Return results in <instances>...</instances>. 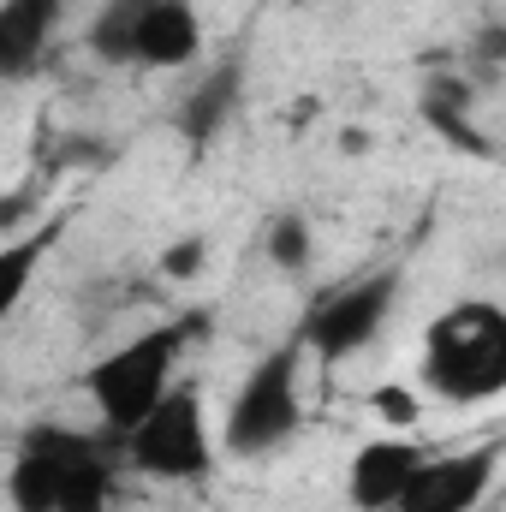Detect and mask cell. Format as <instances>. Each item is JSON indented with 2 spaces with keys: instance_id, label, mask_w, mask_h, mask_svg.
<instances>
[{
  "instance_id": "4fadbf2b",
  "label": "cell",
  "mask_w": 506,
  "mask_h": 512,
  "mask_svg": "<svg viewBox=\"0 0 506 512\" xmlns=\"http://www.w3.org/2000/svg\"><path fill=\"white\" fill-rule=\"evenodd\" d=\"M108 507H114V453H108L102 441H90V447L72 459L54 512H108Z\"/></svg>"
},
{
  "instance_id": "9a60e30c",
  "label": "cell",
  "mask_w": 506,
  "mask_h": 512,
  "mask_svg": "<svg viewBox=\"0 0 506 512\" xmlns=\"http://www.w3.org/2000/svg\"><path fill=\"white\" fill-rule=\"evenodd\" d=\"M149 6H155V0H102V12L90 18V48H96L102 60L126 66L131 60V36H137V24H143Z\"/></svg>"
},
{
  "instance_id": "3957f363",
  "label": "cell",
  "mask_w": 506,
  "mask_h": 512,
  "mask_svg": "<svg viewBox=\"0 0 506 512\" xmlns=\"http://www.w3.org/2000/svg\"><path fill=\"white\" fill-rule=\"evenodd\" d=\"M120 441H126L131 471H143L155 483H197L215 465V441H209V423H203V393L191 382L167 387Z\"/></svg>"
},
{
  "instance_id": "6da1fadb",
  "label": "cell",
  "mask_w": 506,
  "mask_h": 512,
  "mask_svg": "<svg viewBox=\"0 0 506 512\" xmlns=\"http://www.w3.org/2000/svg\"><path fill=\"white\" fill-rule=\"evenodd\" d=\"M423 382L453 405H483L506 387V310L465 298L423 334Z\"/></svg>"
},
{
  "instance_id": "5bb4252c",
  "label": "cell",
  "mask_w": 506,
  "mask_h": 512,
  "mask_svg": "<svg viewBox=\"0 0 506 512\" xmlns=\"http://www.w3.org/2000/svg\"><path fill=\"white\" fill-rule=\"evenodd\" d=\"M48 245H54V227H42V233H24V239L0 245V322L18 310V298H24V286L36 280V268H42Z\"/></svg>"
},
{
  "instance_id": "ac0fdd59",
  "label": "cell",
  "mask_w": 506,
  "mask_h": 512,
  "mask_svg": "<svg viewBox=\"0 0 506 512\" xmlns=\"http://www.w3.org/2000/svg\"><path fill=\"white\" fill-rule=\"evenodd\" d=\"M203 256H209L203 239H173V245L161 251V274H167V280H197V274H203Z\"/></svg>"
},
{
  "instance_id": "30bf717a",
  "label": "cell",
  "mask_w": 506,
  "mask_h": 512,
  "mask_svg": "<svg viewBox=\"0 0 506 512\" xmlns=\"http://www.w3.org/2000/svg\"><path fill=\"white\" fill-rule=\"evenodd\" d=\"M239 96H245V66H239V60H221V66L203 72V84L179 102V114H173L179 137H185L191 149L215 143V137L227 131V120L239 114Z\"/></svg>"
},
{
  "instance_id": "9c48e42d",
  "label": "cell",
  "mask_w": 506,
  "mask_h": 512,
  "mask_svg": "<svg viewBox=\"0 0 506 512\" xmlns=\"http://www.w3.org/2000/svg\"><path fill=\"white\" fill-rule=\"evenodd\" d=\"M203 54V18L191 0H155L131 36L137 66H191Z\"/></svg>"
},
{
  "instance_id": "e0dca14e",
  "label": "cell",
  "mask_w": 506,
  "mask_h": 512,
  "mask_svg": "<svg viewBox=\"0 0 506 512\" xmlns=\"http://www.w3.org/2000/svg\"><path fill=\"white\" fill-rule=\"evenodd\" d=\"M370 405H376L381 423H393V429H417V417H423V399L405 382H381L376 393H370Z\"/></svg>"
},
{
  "instance_id": "2e32d148",
  "label": "cell",
  "mask_w": 506,
  "mask_h": 512,
  "mask_svg": "<svg viewBox=\"0 0 506 512\" xmlns=\"http://www.w3.org/2000/svg\"><path fill=\"white\" fill-rule=\"evenodd\" d=\"M268 256H274V268H286V274H298L304 262H310V221L304 215H274L268 221Z\"/></svg>"
},
{
  "instance_id": "8992f818",
  "label": "cell",
  "mask_w": 506,
  "mask_h": 512,
  "mask_svg": "<svg viewBox=\"0 0 506 512\" xmlns=\"http://www.w3.org/2000/svg\"><path fill=\"white\" fill-rule=\"evenodd\" d=\"M501 477V447H471V453H447V459H429L411 471V483L399 489V501L387 512H477L483 495L495 489Z\"/></svg>"
},
{
  "instance_id": "7c38bea8",
  "label": "cell",
  "mask_w": 506,
  "mask_h": 512,
  "mask_svg": "<svg viewBox=\"0 0 506 512\" xmlns=\"http://www.w3.org/2000/svg\"><path fill=\"white\" fill-rule=\"evenodd\" d=\"M471 84L465 78H435L429 90H423V120H429V131H441L453 149H465V155H489V137H477V126H471Z\"/></svg>"
},
{
  "instance_id": "277c9868",
  "label": "cell",
  "mask_w": 506,
  "mask_h": 512,
  "mask_svg": "<svg viewBox=\"0 0 506 512\" xmlns=\"http://www.w3.org/2000/svg\"><path fill=\"white\" fill-rule=\"evenodd\" d=\"M298 364H304V346L286 340L280 352H268L256 364L233 411H227V429H221V447L233 459H262L274 447H286L304 423V399H298Z\"/></svg>"
},
{
  "instance_id": "d6986e66",
  "label": "cell",
  "mask_w": 506,
  "mask_h": 512,
  "mask_svg": "<svg viewBox=\"0 0 506 512\" xmlns=\"http://www.w3.org/2000/svg\"><path fill=\"white\" fill-rule=\"evenodd\" d=\"M340 149H346V155H358V149H370V137H364V131H346V137H340Z\"/></svg>"
},
{
  "instance_id": "52a82bcc",
  "label": "cell",
  "mask_w": 506,
  "mask_h": 512,
  "mask_svg": "<svg viewBox=\"0 0 506 512\" xmlns=\"http://www.w3.org/2000/svg\"><path fill=\"white\" fill-rule=\"evenodd\" d=\"M90 441H96V435L60 429V423H36V429H24L18 459H12V471H6L12 512H54L60 483H66V471H72V459H78Z\"/></svg>"
},
{
  "instance_id": "7a4b0ae2",
  "label": "cell",
  "mask_w": 506,
  "mask_h": 512,
  "mask_svg": "<svg viewBox=\"0 0 506 512\" xmlns=\"http://www.w3.org/2000/svg\"><path fill=\"white\" fill-rule=\"evenodd\" d=\"M197 334H203V316H173V322L143 328L137 340H126L120 352H108V358H96L84 370V393L96 399L108 435H126L131 423L173 387V370H179V358L191 352Z\"/></svg>"
},
{
  "instance_id": "5b68a950",
  "label": "cell",
  "mask_w": 506,
  "mask_h": 512,
  "mask_svg": "<svg viewBox=\"0 0 506 512\" xmlns=\"http://www.w3.org/2000/svg\"><path fill=\"white\" fill-rule=\"evenodd\" d=\"M399 280H405V268L387 262V268H370V274H358V280L322 292V298L310 304L304 328H298V346H310V352L328 358V364L364 352L381 334V322L393 316V304H399Z\"/></svg>"
},
{
  "instance_id": "ba28073f",
  "label": "cell",
  "mask_w": 506,
  "mask_h": 512,
  "mask_svg": "<svg viewBox=\"0 0 506 512\" xmlns=\"http://www.w3.org/2000/svg\"><path fill=\"white\" fill-rule=\"evenodd\" d=\"M417 465H423V447L405 441V435L364 441V447L352 453V471H346V501L358 512H387L399 501V489L411 483Z\"/></svg>"
},
{
  "instance_id": "8fae6325",
  "label": "cell",
  "mask_w": 506,
  "mask_h": 512,
  "mask_svg": "<svg viewBox=\"0 0 506 512\" xmlns=\"http://www.w3.org/2000/svg\"><path fill=\"white\" fill-rule=\"evenodd\" d=\"M66 0H0V78H30Z\"/></svg>"
}]
</instances>
